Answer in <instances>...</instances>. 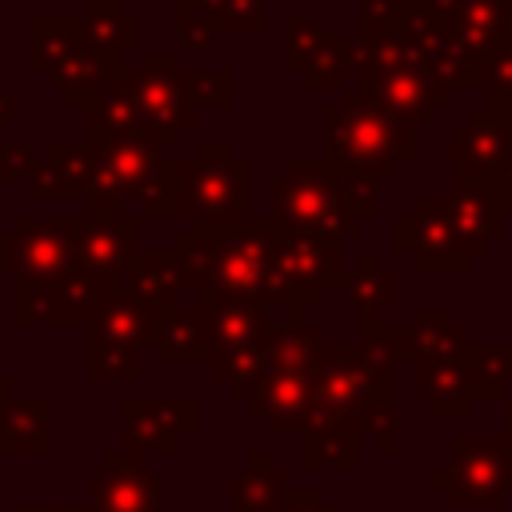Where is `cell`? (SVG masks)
<instances>
[{
    "label": "cell",
    "mask_w": 512,
    "mask_h": 512,
    "mask_svg": "<svg viewBox=\"0 0 512 512\" xmlns=\"http://www.w3.org/2000/svg\"><path fill=\"white\" fill-rule=\"evenodd\" d=\"M176 32H180V48L188 56H208L216 44V32L208 28V20L188 0H176Z\"/></svg>",
    "instance_id": "36"
},
{
    "label": "cell",
    "mask_w": 512,
    "mask_h": 512,
    "mask_svg": "<svg viewBox=\"0 0 512 512\" xmlns=\"http://www.w3.org/2000/svg\"><path fill=\"white\" fill-rule=\"evenodd\" d=\"M196 108V68H184L172 52H144L140 64L128 68L124 84L88 112V124L108 132H136L164 148L180 140V132L196 120Z\"/></svg>",
    "instance_id": "4"
},
{
    "label": "cell",
    "mask_w": 512,
    "mask_h": 512,
    "mask_svg": "<svg viewBox=\"0 0 512 512\" xmlns=\"http://www.w3.org/2000/svg\"><path fill=\"white\" fill-rule=\"evenodd\" d=\"M72 252L100 276H124L140 256V220L128 216L124 204L92 200L84 216H72Z\"/></svg>",
    "instance_id": "15"
},
{
    "label": "cell",
    "mask_w": 512,
    "mask_h": 512,
    "mask_svg": "<svg viewBox=\"0 0 512 512\" xmlns=\"http://www.w3.org/2000/svg\"><path fill=\"white\" fill-rule=\"evenodd\" d=\"M304 448H308V468L312 472H320V468L352 472L360 464V436L340 428V424H312L308 436H304Z\"/></svg>",
    "instance_id": "33"
},
{
    "label": "cell",
    "mask_w": 512,
    "mask_h": 512,
    "mask_svg": "<svg viewBox=\"0 0 512 512\" xmlns=\"http://www.w3.org/2000/svg\"><path fill=\"white\" fill-rule=\"evenodd\" d=\"M324 352V332L320 324L304 320H276L264 340H260V376H280V372H312Z\"/></svg>",
    "instance_id": "25"
},
{
    "label": "cell",
    "mask_w": 512,
    "mask_h": 512,
    "mask_svg": "<svg viewBox=\"0 0 512 512\" xmlns=\"http://www.w3.org/2000/svg\"><path fill=\"white\" fill-rule=\"evenodd\" d=\"M412 392L432 404L436 416H464L472 408V380L464 356H424L412 360Z\"/></svg>",
    "instance_id": "23"
},
{
    "label": "cell",
    "mask_w": 512,
    "mask_h": 512,
    "mask_svg": "<svg viewBox=\"0 0 512 512\" xmlns=\"http://www.w3.org/2000/svg\"><path fill=\"white\" fill-rule=\"evenodd\" d=\"M32 68L48 72L72 108H100L112 88L124 84L128 64H116L84 44L80 16H32Z\"/></svg>",
    "instance_id": "8"
},
{
    "label": "cell",
    "mask_w": 512,
    "mask_h": 512,
    "mask_svg": "<svg viewBox=\"0 0 512 512\" xmlns=\"http://www.w3.org/2000/svg\"><path fill=\"white\" fill-rule=\"evenodd\" d=\"M84 152L92 164V200L124 204L128 196H144L148 184L160 172V144L136 132H108L92 128L84 132ZM88 200V204H92Z\"/></svg>",
    "instance_id": "12"
},
{
    "label": "cell",
    "mask_w": 512,
    "mask_h": 512,
    "mask_svg": "<svg viewBox=\"0 0 512 512\" xmlns=\"http://www.w3.org/2000/svg\"><path fill=\"white\" fill-rule=\"evenodd\" d=\"M460 508H500L512 492L508 436H452V460L432 476Z\"/></svg>",
    "instance_id": "11"
},
{
    "label": "cell",
    "mask_w": 512,
    "mask_h": 512,
    "mask_svg": "<svg viewBox=\"0 0 512 512\" xmlns=\"http://www.w3.org/2000/svg\"><path fill=\"white\" fill-rule=\"evenodd\" d=\"M508 212L492 188H452L448 196H416L408 216H396L392 240L420 272L468 268L488 240L508 228Z\"/></svg>",
    "instance_id": "2"
},
{
    "label": "cell",
    "mask_w": 512,
    "mask_h": 512,
    "mask_svg": "<svg viewBox=\"0 0 512 512\" xmlns=\"http://www.w3.org/2000/svg\"><path fill=\"white\" fill-rule=\"evenodd\" d=\"M464 364H468L472 396H504V388L512 384V344L488 348L472 340V348L464 352Z\"/></svg>",
    "instance_id": "34"
},
{
    "label": "cell",
    "mask_w": 512,
    "mask_h": 512,
    "mask_svg": "<svg viewBox=\"0 0 512 512\" xmlns=\"http://www.w3.org/2000/svg\"><path fill=\"white\" fill-rule=\"evenodd\" d=\"M464 52L468 68L484 64L508 40V0H416Z\"/></svg>",
    "instance_id": "17"
},
{
    "label": "cell",
    "mask_w": 512,
    "mask_h": 512,
    "mask_svg": "<svg viewBox=\"0 0 512 512\" xmlns=\"http://www.w3.org/2000/svg\"><path fill=\"white\" fill-rule=\"evenodd\" d=\"M272 196V220H280L288 232L316 240V244H344L360 232L348 200H344V176L332 172L324 160H292L284 172L268 180Z\"/></svg>",
    "instance_id": "7"
},
{
    "label": "cell",
    "mask_w": 512,
    "mask_h": 512,
    "mask_svg": "<svg viewBox=\"0 0 512 512\" xmlns=\"http://www.w3.org/2000/svg\"><path fill=\"white\" fill-rule=\"evenodd\" d=\"M348 72L356 76L360 92L380 100L412 128L432 124V116L452 104V92L416 60V52L392 32V24L368 28L348 40Z\"/></svg>",
    "instance_id": "6"
},
{
    "label": "cell",
    "mask_w": 512,
    "mask_h": 512,
    "mask_svg": "<svg viewBox=\"0 0 512 512\" xmlns=\"http://www.w3.org/2000/svg\"><path fill=\"white\" fill-rule=\"evenodd\" d=\"M312 372L260 376L244 400L248 412L256 420H264L268 432H276V436H308V428L316 420V376Z\"/></svg>",
    "instance_id": "20"
},
{
    "label": "cell",
    "mask_w": 512,
    "mask_h": 512,
    "mask_svg": "<svg viewBox=\"0 0 512 512\" xmlns=\"http://www.w3.org/2000/svg\"><path fill=\"white\" fill-rule=\"evenodd\" d=\"M152 348L164 364H208L212 360V308L168 304L156 312Z\"/></svg>",
    "instance_id": "22"
},
{
    "label": "cell",
    "mask_w": 512,
    "mask_h": 512,
    "mask_svg": "<svg viewBox=\"0 0 512 512\" xmlns=\"http://www.w3.org/2000/svg\"><path fill=\"white\" fill-rule=\"evenodd\" d=\"M336 288H340L344 304H348L360 320H368V324H372L384 308L396 304V272L380 268V260H376L372 248H364V252L356 256V268H344V276L336 280Z\"/></svg>",
    "instance_id": "28"
},
{
    "label": "cell",
    "mask_w": 512,
    "mask_h": 512,
    "mask_svg": "<svg viewBox=\"0 0 512 512\" xmlns=\"http://www.w3.org/2000/svg\"><path fill=\"white\" fill-rule=\"evenodd\" d=\"M48 448H52V400L48 396L12 400L0 416V456L48 452Z\"/></svg>",
    "instance_id": "30"
},
{
    "label": "cell",
    "mask_w": 512,
    "mask_h": 512,
    "mask_svg": "<svg viewBox=\"0 0 512 512\" xmlns=\"http://www.w3.org/2000/svg\"><path fill=\"white\" fill-rule=\"evenodd\" d=\"M120 292L124 276H100L76 264L40 284H12V316L16 324H88L92 312Z\"/></svg>",
    "instance_id": "10"
},
{
    "label": "cell",
    "mask_w": 512,
    "mask_h": 512,
    "mask_svg": "<svg viewBox=\"0 0 512 512\" xmlns=\"http://www.w3.org/2000/svg\"><path fill=\"white\" fill-rule=\"evenodd\" d=\"M500 116H504V124H508V132H512V100H500V104H492ZM496 196H500V204H504V212L512 216V164L504 168V176L496 180V188H492Z\"/></svg>",
    "instance_id": "41"
},
{
    "label": "cell",
    "mask_w": 512,
    "mask_h": 512,
    "mask_svg": "<svg viewBox=\"0 0 512 512\" xmlns=\"http://www.w3.org/2000/svg\"><path fill=\"white\" fill-rule=\"evenodd\" d=\"M508 36H512V0H508Z\"/></svg>",
    "instance_id": "45"
},
{
    "label": "cell",
    "mask_w": 512,
    "mask_h": 512,
    "mask_svg": "<svg viewBox=\"0 0 512 512\" xmlns=\"http://www.w3.org/2000/svg\"><path fill=\"white\" fill-rule=\"evenodd\" d=\"M84 44L116 64H124L132 52H140V20L120 0H88L80 12Z\"/></svg>",
    "instance_id": "26"
},
{
    "label": "cell",
    "mask_w": 512,
    "mask_h": 512,
    "mask_svg": "<svg viewBox=\"0 0 512 512\" xmlns=\"http://www.w3.org/2000/svg\"><path fill=\"white\" fill-rule=\"evenodd\" d=\"M196 96H200V104L228 108L232 104V72H224V68H196Z\"/></svg>",
    "instance_id": "37"
},
{
    "label": "cell",
    "mask_w": 512,
    "mask_h": 512,
    "mask_svg": "<svg viewBox=\"0 0 512 512\" xmlns=\"http://www.w3.org/2000/svg\"><path fill=\"white\" fill-rule=\"evenodd\" d=\"M212 32L224 36H264L268 32V12L264 0H188Z\"/></svg>",
    "instance_id": "32"
},
{
    "label": "cell",
    "mask_w": 512,
    "mask_h": 512,
    "mask_svg": "<svg viewBox=\"0 0 512 512\" xmlns=\"http://www.w3.org/2000/svg\"><path fill=\"white\" fill-rule=\"evenodd\" d=\"M36 144L32 140H20V144H4L0 140V180L16 176V172H32L36 168Z\"/></svg>",
    "instance_id": "38"
},
{
    "label": "cell",
    "mask_w": 512,
    "mask_h": 512,
    "mask_svg": "<svg viewBox=\"0 0 512 512\" xmlns=\"http://www.w3.org/2000/svg\"><path fill=\"white\" fill-rule=\"evenodd\" d=\"M76 264L80 260L72 252V216H16L12 228L0 236V272H8L12 284H40Z\"/></svg>",
    "instance_id": "14"
},
{
    "label": "cell",
    "mask_w": 512,
    "mask_h": 512,
    "mask_svg": "<svg viewBox=\"0 0 512 512\" xmlns=\"http://www.w3.org/2000/svg\"><path fill=\"white\" fill-rule=\"evenodd\" d=\"M12 400H16V396H12V384H8L4 376H0V416H4V408H8Z\"/></svg>",
    "instance_id": "43"
},
{
    "label": "cell",
    "mask_w": 512,
    "mask_h": 512,
    "mask_svg": "<svg viewBox=\"0 0 512 512\" xmlns=\"http://www.w3.org/2000/svg\"><path fill=\"white\" fill-rule=\"evenodd\" d=\"M88 512H160V480L140 464L136 452H112L84 476Z\"/></svg>",
    "instance_id": "19"
},
{
    "label": "cell",
    "mask_w": 512,
    "mask_h": 512,
    "mask_svg": "<svg viewBox=\"0 0 512 512\" xmlns=\"http://www.w3.org/2000/svg\"><path fill=\"white\" fill-rule=\"evenodd\" d=\"M324 120V164L356 180H392L400 164L416 156V128L388 112L356 84L320 112Z\"/></svg>",
    "instance_id": "5"
},
{
    "label": "cell",
    "mask_w": 512,
    "mask_h": 512,
    "mask_svg": "<svg viewBox=\"0 0 512 512\" xmlns=\"http://www.w3.org/2000/svg\"><path fill=\"white\" fill-rule=\"evenodd\" d=\"M140 216H176L200 224H236L252 216V168L228 140H200L192 160H164Z\"/></svg>",
    "instance_id": "3"
},
{
    "label": "cell",
    "mask_w": 512,
    "mask_h": 512,
    "mask_svg": "<svg viewBox=\"0 0 512 512\" xmlns=\"http://www.w3.org/2000/svg\"><path fill=\"white\" fill-rule=\"evenodd\" d=\"M452 152V188H496L512 164V132L492 104H472L460 124L448 132Z\"/></svg>",
    "instance_id": "13"
},
{
    "label": "cell",
    "mask_w": 512,
    "mask_h": 512,
    "mask_svg": "<svg viewBox=\"0 0 512 512\" xmlns=\"http://www.w3.org/2000/svg\"><path fill=\"white\" fill-rule=\"evenodd\" d=\"M184 260L176 252H140L124 268V296L148 304V308H168L180 304L176 296L184 292Z\"/></svg>",
    "instance_id": "27"
},
{
    "label": "cell",
    "mask_w": 512,
    "mask_h": 512,
    "mask_svg": "<svg viewBox=\"0 0 512 512\" xmlns=\"http://www.w3.org/2000/svg\"><path fill=\"white\" fill-rule=\"evenodd\" d=\"M284 56L288 68L300 72L312 92H336L348 76V40L328 32L316 16H288Z\"/></svg>",
    "instance_id": "18"
},
{
    "label": "cell",
    "mask_w": 512,
    "mask_h": 512,
    "mask_svg": "<svg viewBox=\"0 0 512 512\" xmlns=\"http://www.w3.org/2000/svg\"><path fill=\"white\" fill-rule=\"evenodd\" d=\"M396 8H400V0H360V32L392 24Z\"/></svg>",
    "instance_id": "39"
},
{
    "label": "cell",
    "mask_w": 512,
    "mask_h": 512,
    "mask_svg": "<svg viewBox=\"0 0 512 512\" xmlns=\"http://www.w3.org/2000/svg\"><path fill=\"white\" fill-rule=\"evenodd\" d=\"M16 512H88V508H68V504H24Z\"/></svg>",
    "instance_id": "42"
},
{
    "label": "cell",
    "mask_w": 512,
    "mask_h": 512,
    "mask_svg": "<svg viewBox=\"0 0 512 512\" xmlns=\"http://www.w3.org/2000/svg\"><path fill=\"white\" fill-rule=\"evenodd\" d=\"M504 436L512 440V396H508V404H504Z\"/></svg>",
    "instance_id": "44"
},
{
    "label": "cell",
    "mask_w": 512,
    "mask_h": 512,
    "mask_svg": "<svg viewBox=\"0 0 512 512\" xmlns=\"http://www.w3.org/2000/svg\"><path fill=\"white\" fill-rule=\"evenodd\" d=\"M400 336V360H424V356H464L472 348L468 324H456L448 308H416L408 324L396 328Z\"/></svg>",
    "instance_id": "24"
},
{
    "label": "cell",
    "mask_w": 512,
    "mask_h": 512,
    "mask_svg": "<svg viewBox=\"0 0 512 512\" xmlns=\"http://www.w3.org/2000/svg\"><path fill=\"white\" fill-rule=\"evenodd\" d=\"M468 88L484 92L488 104H500V100H512V36L504 40V48H496L484 64L468 68Z\"/></svg>",
    "instance_id": "35"
},
{
    "label": "cell",
    "mask_w": 512,
    "mask_h": 512,
    "mask_svg": "<svg viewBox=\"0 0 512 512\" xmlns=\"http://www.w3.org/2000/svg\"><path fill=\"white\" fill-rule=\"evenodd\" d=\"M32 196H84L92 200V164L84 144L56 140L48 148V160H36L32 168Z\"/></svg>",
    "instance_id": "29"
},
{
    "label": "cell",
    "mask_w": 512,
    "mask_h": 512,
    "mask_svg": "<svg viewBox=\"0 0 512 512\" xmlns=\"http://www.w3.org/2000/svg\"><path fill=\"white\" fill-rule=\"evenodd\" d=\"M284 512H340L336 504H328L324 500V492H316V488H304V492H296L292 488V496H288V508Z\"/></svg>",
    "instance_id": "40"
},
{
    "label": "cell",
    "mask_w": 512,
    "mask_h": 512,
    "mask_svg": "<svg viewBox=\"0 0 512 512\" xmlns=\"http://www.w3.org/2000/svg\"><path fill=\"white\" fill-rule=\"evenodd\" d=\"M156 308L132 296H108L88 320V352L84 376L88 380H140V352L152 344Z\"/></svg>",
    "instance_id": "9"
},
{
    "label": "cell",
    "mask_w": 512,
    "mask_h": 512,
    "mask_svg": "<svg viewBox=\"0 0 512 512\" xmlns=\"http://www.w3.org/2000/svg\"><path fill=\"white\" fill-rule=\"evenodd\" d=\"M288 496H292L288 476L268 460V452H252L232 484V512H284Z\"/></svg>",
    "instance_id": "31"
},
{
    "label": "cell",
    "mask_w": 512,
    "mask_h": 512,
    "mask_svg": "<svg viewBox=\"0 0 512 512\" xmlns=\"http://www.w3.org/2000/svg\"><path fill=\"white\" fill-rule=\"evenodd\" d=\"M124 452H176L196 432V400L188 396H128L120 404Z\"/></svg>",
    "instance_id": "16"
},
{
    "label": "cell",
    "mask_w": 512,
    "mask_h": 512,
    "mask_svg": "<svg viewBox=\"0 0 512 512\" xmlns=\"http://www.w3.org/2000/svg\"><path fill=\"white\" fill-rule=\"evenodd\" d=\"M392 32L416 52V60L456 96L460 88H468V60L464 52L448 40V32L416 4V0H400L396 16H392Z\"/></svg>",
    "instance_id": "21"
},
{
    "label": "cell",
    "mask_w": 512,
    "mask_h": 512,
    "mask_svg": "<svg viewBox=\"0 0 512 512\" xmlns=\"http://www.w3.org/2000/svg\"><path fill=\"white\" fill-rule=\"evenodd\" d=\"M176 256L184 260L192 304H260L284 320H300L344 276V252L336 244L304 240L272 216L196 224L176 236Z\"/></svg>",
    "instance_id": "1"
}]
</instances>
